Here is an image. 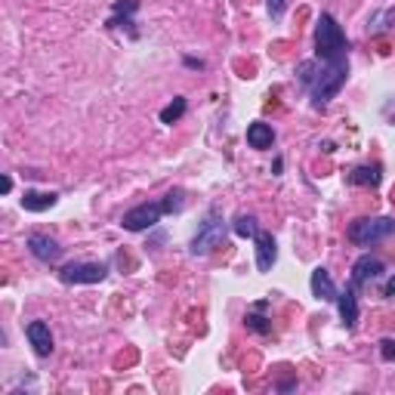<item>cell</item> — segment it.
I'll list each match as a JSON object with an SVG mask.
<instances>
[{
  "mask_svg": "<svg viewBox=\"0 0 395 395\" xmlns=\"http://www.w3.org/2000/svg\"><path fill=\"white\" fill-rule=\"evenodd\" d=\"M315 56L321 62H349V43L331 12H321L315 25Z\"/></svg>",
  "mask_w": 395,
  "mask_h": 395,
  "instance_id": "6da1fadb",
  "label": "cell"
},
{
  "mask_svg": "<svg viewBox=\"0 0 395 395\" xmlns=\"http://www.w3.org/2000/svg\"><path fill=\"white\" fill-rule=\"evenodd\" d=\"M395 235V219L389 216H364V219H355L349 226V241L358 247H370L383 238H392Z\"/></svg>",
  "mask_w": 395,
  "mask_h": 395,
  "instance_id": "7a4b0ae2",
  "label": "cell"
},
{
  "mask_svg": "<svg viewBox=\"0 0 395 395\" xmlns=\"http://www.w3.org/2000/svg\"><path fill=\"white\" fill-rule=\"evenodd\" d=\"M222 241H226V222H222L219 216H210V219L198 228L195 238H191V253H195V256H207L216 247H222Z\"/></svg>",
  "mask_w": 395,
  "mask_h": 395,
  "instance_id": "3957f363",
  "label": "cell"
},
{
  "mask_svg": "<svg viewBox=\"0 0 395 395\" xmlns=\"http://www.w3.org/2000/svg\"><path fill=\"white\" fill-rule=\"evenodd\" d=\"M160 216H164V204H139V207L123 213L121 226L127 228V232H145V228L158 226Z\"/></svg>",
  "mask_w": 395,
  "mask_h": 395,
  "instance_id": "277c9868",
  "label": "cell"
},
{
  "mask_svg": "<svg viewBox=\"0 0 395 395\" xmlns=\"http://www.w3.org/2000/svg\"><path fill=\"white\" fill-rule=\"evenodd\" d=\"M105 275H108V269L102 263H68L59 272L65 284H99L105 281Z\"/></svg>",
  "mask_w": 395,
  "mask_h": 395,
  "instance_id": "5b68a950",
  "label": "cell"
},
{
  "mask_svg": "<svg viewBox=\"0 0 395 395\" xmlns=\"http://www.w3.org/2000/svg\"><path fill=\"white\" fill-rule=\"evenodd\" d=\"M25 337H28V343L34 346V352L40 358H47L49 352H53V333H49L47 321H31V324L25 327Z\"/></svg>",
  "mask_w": 395,
  "mask_h": 395,
  "instance_id": "8992f818",
  "label": "cell"
},
{
  "mask_svg": "<svg viewBox=\"0 0 395 395\" xmlns=\"http://www.w3.org/2000/svg\"><path fill=\"white\" fill-rule=\"evenodd\" d=\"M383 275V263L376 256H361L355 265H352V278H349V284L352 287H361V284H368V281H374V278H380Z\"/></svg>",
  "mask_w": 395,
  "mask_h": 395,
  "instance_id": "52a82bcc",
  "label": "cell"
},
{
  "mask_svg": "<svg viewBox=\"0 0 395 395\" xmlns=\"http://www.w3.org/2000/svg\"><path fill=\"white\" fill-rule=\"evenodd\" d=\"M28 250L34 253L37 259H43V263H56V259L62 256L59 241L49 238V235H31V238H28Z\"/></svg>",
  "mask_w": 395,
  "mask_h": 395,
  "instance_id": "ba28073f",
  "label": "cell"
},
{
  "mask_svg": "<svg viewBox=\"0 0 395 395\" xmlns=\"http://www.w3.org/2000/svg\"><path fill=\"white\" fill-rule=\"evenodd\" d=\"M278 259V247H275V238L269 232H256V269L259 272H272Z\"/></svg>",
  "mask_w": 395,
  "mask_h": 395,
  "instance_id": "9c48e42d",
  "label": "cell"
},
{
  "mask_svg": "<svg viewBox=\"0 0 395 395\" xmlns=\"http://www.w3.org/2000/svg\"><path fill=\"white\" fill-rule=\"evenodd\" d=\"M312 294L318 296V300H324V302H337L339 290H337V284L331 281V272H327V269H315L312 272Z\"/></svg>",
  "mask_w": 395,
  "mask_h": 395,
  "instance_id": "30bf717a",
  "label": "cell"
},
{
  "mask_svg": "<svg viewBox=\"0 0 395 395\" xmlns=\"http://www.w3.org/2000/svg\"><path fill=\"white\" fill-rule=\"evenodd\" d=\"M337 306H339V318H343V324L352 331V327L358 324V300H355V287H352V284L337 296Z\"/></svg>",
  "mask_w": 395,
  "mask_h": 395,
  "instance_id": "8fae6325",
  "label": "cell"
},
{
  "mask_svg": "<svg viewBox=\"0 0 395 395\" xmlns=\"http://www.w3.org/2000/svg\"><path fill=\"white\" fill-rule=\"evenodd\" d=\"M56 201H59V195H56V191H34V189H28L22 195V207L31 210V213H43V210L56 207Z\"/></svg>",
  "mask_w": 395,
  "mask_h": 395,
  "instance_id": "7c38bea8",
  "label": "cell"
},
{
  "mask_svg": "<svg viewBox=\"0 0 395 395\" xmlns=\"http://www.w3.org/2000/svg\"><path fill=\"white\" fill-rule=\"evenodd\" d=\"M247 142H250V148H272V142H275V133H272L269 123L256 121L247 127Z\"/></svg>",
  "mask_w": 395,
  "mask_h": 395,
  "instance_id": "4fadbf2b",
  "label": "cell"
},
{
  "mask_svg": "<svg viewBox=\"0 0 395 395\" xmlns=\"http://www.w3.org/2000/svg\"><path fill=\"white\" fill-rule=\"evenodd\" d=\"M349 182L352 185H380V167H355V170L349 173Z\"/></svg>",
  "mask_w": 395,
  "mask_h": 395,
  "instance_id": "5bb4252c",
  "label": "cell"
},
{
  "mask_svg": "<svg viewBox=\"0 0 395 395\" xmlns=\"http://www.w3.org/2000/svg\"><path fill=\"white\" fill-rule=\"evenodd\" d=\"M256 219H253V216H247V213H238L235 216V235H238V238H256Z\"/></svg>",
  "mask_w": 395,
  "mask_h": 395,
  "instance_id": "9a60e30c",
  "label": "cell"
},
{
  "mask_svg": "<svg viewBox=\"0 0 395 395\" xmlns=\"http://www.w3.org/2000/svg\"><path fill=\"white\" fill-rule=\"evenodd\" d=\"M182 115H185V99L176 96L164 111H160V123H173V121H179Z\"/></svg>",
  "mask_w": 395,
  "mask_h": 395,
  "instance_id": "2e32d148",
  "label": "cell"
},
{
  "mask_svg": "<svg viewBox=\"0 0 395 395\" xmlns=\"http://www.w3.org/2000/svg\"><path fill=\"white\" fill-rule=\"evenodd\" d=\"M160 204H164V213H173V210H179V207H182V191H170V195H167Z\"/></svg>",
  "mask_w": 395,
  "mask_h": 395,
  "instance_id": "e0dca14e",
  "label": "cell"
},
{
  "mask_svg": "<svg viewBox=\"0 0 395 395\" xmlns=\"http://www.w3.org/2000/svg\"><path fill=\"white\" fill-rule=\"evenodd\" d=\"M380 355H383V361H395V339L392 337H386L380 343Z\"/></svg>",
  "mask_w": 395,
  "mask_h": 395,
  "instance_id": "ac0fdd59",
  "label": "cell"
},
{
  "mask_svg": "<svg viewBox=\"0 0 395 395\" xmlns=\"http://www.w3.org/2000/svg\"><path fill=\"white\" fill-rule=\"evenodd\" d=\"M284 3H287V0H265V6H269V16H272V19H281Z\"/></svg>",
  "mask_w": 395,
  "mask_h": 395,
  "instance_id": "d6986e66",
  "label": "cell"
},
{
  "mask_svg": "<svg viewBox=\"0 0 395 395\" xmlns=\"http://www.w3.org/2000/svg\"><path fill=\"white\" fill-rule=\"evenodd\" d=\"M247 324H250L253 331H259V333H265V331H269V324H265V318H259V315H247Z\"/></svg>",
  "mask_w": 395,
  "mask_h": 395,
  "instance_id": "ffe728a7",
  "label": "cell"
},
{
  "mask_svg": "<svg viewBox=\"0 0 395 395\" xmlns=\"http://www.w3.org/2000/svg\"><path fill=\"white\" fill-rule=\"evenodd\" d=\"M133 10H139V3H136V0H127V3H115V12H133Z\"/></svg>",
  "mask_w": 395,
  "mask_h": 395,
  "instance_id": "44dd1931",
  "label": "cell"
},
{
  "mask_svg": "<svg viewBox=\"0 0 395 395\" xmlns=\"http://www.w3.org/2000/svg\"><path fill=\"white\" fill-rule=\"evenodd\" d=\"M386 296H395V275L386 281Z\"/></svg>",
  "mask_w": 395,
  "mask_h": 395,
  "instance_id": "7402d4cb",
  "label": "cell"
},
{
  "mask_svg": "<svg viewBox=\"0 0 395 395\" xmlns=\"http://www.w3.org/2000/svg\"><path fill=\"white\" fill-rule=\"evenodd\" d=\"M12 189V179L10 176H3V182H0V191H3V195H6V191H10Z\"/></svg>",
  "mask_w": 395,
  "mask_h": 395,
  "instance_id": "603a6c76",
  "label": "cell"
}]
</instances>
